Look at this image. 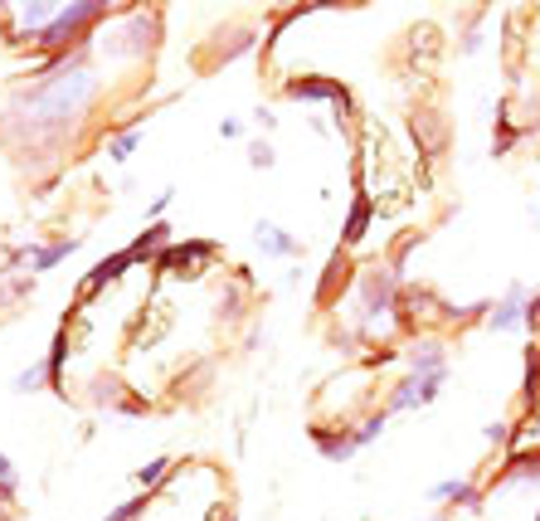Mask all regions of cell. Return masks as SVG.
<instances>
[{"mask_svg": "<svg viewBox=\"0 0 540 521\" xmlns=\"http://www.w3.org/2000/svg\"><path fill=\"white\" fill-rule=\"evenodd\" d=\"M521 298H526V288H511V298L492 312V327H497V332H511V327H521V322H526V307H521Z\"/></svg>", "mask_w": 540, "mask_h": 521, "instance_id": "obj_1", "label": "cell"}, {"mask_svg": "<svg viewBox=\"0 0 540 521\" xmlns=\"http://www.w3.org/2000/svg\"><path fill=\"white\" fill-rule=\"evenodd\" d=\"M258 249L263 254H292L297 244H292L288 234H278V224H258Z\"/></svg>", "mask_w": 540, "mask_h": 521, "instance_id": "obj_2", "label": "cell"}, {"mask_svg": "<svg viewBox=\"0 0 540 521\" xmlns=\"http://www.w3.org/2000/svg\"><path fill=\"white\" fill-rule=\"evenodd\" d=\"M292 98H336V103H346V93L336 83H292Z\"/></svg>", "mask_w": 540, "mask_h": 521, "instance_id": "obj_3", "label": "cell"}, {"mask_svg": "<svg viewBox=\"0 0 540 521\" xmlns=\"http://www.w3.org/2000/svg\"><path fill=\"white\" fill-rule=\"evenodd\" d=\"M73 249H78V239H64V244H54V249H39V254H35V268L44 273V268H54L59 259H69Z\"/></svg>", "mask_w": 540, "mask_h": 521, "instance_id": "obj_4", "label": "cell"}, {"mask_svg": "<svg viewBox=\"0 0 540 521\" xmlns=\"http://www.w3.org/2000/svg\"><path fill=\"white\" fill-rule=\"evenodd\" d=\"M146 502H151V497H132V502H122L117 512H108V521H132L137 512H146Z\"/></svg>", "mask_w": 540, "mask_h": 521, "instance_id": "obj_5", "label": "cell"}, {"mask_svg": "<svg viewBox=\"0 0 540 521\" xmlns=\"http://www.w3.org/2000/svg\"><path fill=\"white\" fill-rule=\"evenodd\" d=\"M44 371H49V366H30L25 375H15V390H20V395H25V390H35L39 375H44Z\"/></svg>", "mask_w": 540, "mask_h": 521, "instance_id": "obj_6", "label": "cell"}, {"mask_svg": "<svg viewBox=\"0 0 540 521\" xmlns=\"http://www.w3.org/2000/svg\"><path fill=\"white\" fill-rule=\"evenodd\" d=\"M365 220H370V210L356 205V210H351V229H346V239H360V234H365Z\"/></svg>", "mask_w": 540, "mask_h": 521, "instance_id": "obj_7", "label": "cell"}, {"mask_svg": "<svg viewBox=\"0 0 540 521\" xmlns=\"http://www.w3.org/2000/svg\"><path fill=\"white\" fill-rule=\"evenodd\" d=\"M166 468H171V463H166V458H156L151 468H142V483H161V478H166Z\"/></svg>", "mask_w": 540, "mask_h": 521, "instance_id": "obj_8", "label": "cell"}, {"mask_svg": "<svg viewBox=\"0 0 540 521\" xmlns=\"http://www.w3.org/2000/svg\"><path fill=\"white\" fill-rule=\"evenodd\" d=\"M132 147H137V137L127 132V137H117V142H112V156H117V161H127V156H132Z\"/></svg>", "mask_w": 540, "mask_h": 521, "instance_id": "obj_9", "label": "cell"}, {"mask_svg": "<svg viewBox=\"0 0 540 521\" xmlns=\"http://www.w3.org/2000/svg\"><path fill=\"white\" fill-rule=\"evenodd\" d=\"M0 487H5V492L15 487V468H10V458H5V453H0Z\"/></svg>", "mask_w": 540, "mask_h": 521, "instance_id": "obj_10", "label": "cell"}, {"mask_svg": "<svg viewBox=\"0 0 540 521\" xmlns=\"http://www.w3.org/2000/svg\"><path fill=\"white\" fill-rule=\"evenodd\" d=\"M253 166H273V147L258 142V147H253Z\"/></svg>", "mask_w": 540, "mask_h": 521, "instance_id": "obj_11", "label": "cell"}, {"mask_svg": "<svg viewBox=\"0 0 540 521\" xmlns=\"http://www.w3.org/2000/svg\"><path fill=\"white\" fill-rule=\"evenodd\" d=\"M506 434H511V429H506L502 419H497V424H487V439H492V444H506Z\"/></svg>", "mask_w": 540, "mask_h": 521, "instance_id": "obj_12", "label": "cell"}]
</instances>
